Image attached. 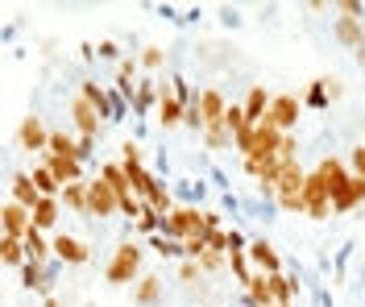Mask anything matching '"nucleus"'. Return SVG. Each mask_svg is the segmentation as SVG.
<instances>
[{
    "label": "nucleus",
    "mask_w": 365,
    "mask_h": 307,
    "mask_svg": "<svg viewBox=\"0 0 365 307\" xmlns=\"http://www.w3.org/2000/svg\"><path fill=\"white\" fill-rule=\"evenodd\" d=\"M25 254H29V261H54V241L42 229H34V233L25 236Z\"/></svg>",
    "instance_id": "obj_26"
},
{
    "label": "nucleus",
    "mask_w": 365,
    "mask_h": 307,
    "mask_svg": "<svg viewBox=\"0 0 365 307\" xmlns=\"http://www.w3.org/2000/svg\"><path fill=\"white\" fill-rule=\"evenodd\" d=\"M42 162L50 166V175L63 183V191L71 187V183H83V162L79 158H58V154H42Z\"/></svg>",
    "instance_id": "obj_16"
},
{
    "label": "nucleus",
    "mask_w": 365,
    "mask_h": 307,
    "mask_svg": "<svg viewBox=\"0 0 365 307\" xmlns=\"http://www.w3.org/2000/svg\"><path fill=\"white\" fill-rule=\"evenodd\" d=\"M200 113H204V129L207 125H220L228 113V100L220 88H200Z\"/></svg>",
    "instance_id": "obj_20"
},
{
    "label": "nucleus",
    "mask_w": 365,
    "mask_h": 307,
    "mask_svg": "<svg viewBox=\"0 0 365 307\" xmlns=\"http://www.w3.org/2000/svg\"><path fill=\"white\" fill-rule=\"evenodd\" d=\"M141 258H145V249L137 245V241H120L113 249V258H108V266H104V283L108 286H137V279H141Z\"/></svg>",
    "instance_id": "obj_1"
},
{
    "label": "nucleus",
    "mask_w": 365,
    "mask_h": 307,
    "mask_svg": "<svg viewBox=\"0 0 365 307\" xmlns=\"http://www.w3.org/2000/svg\"><path fill=\"white\" fill-rule=\"evenodd\" d=\"M357 63H361V71H365V46H361V50H357Z\"/></svg>",
    "instance_id": "obj_51"
},
{
    "label": "nucleus",
    "mask_w": 365,
    "mask_h": 307,
    "mask_svg": "<svg viewBox=\"0 0 365 307\" xmlns=\"http://www.w3.org/2000/svg\"><path fill=\"white\" fill-rule=\"evenodd\" d=\"M365 204V179H349L336 195H332V216H344V212H353V208H361Z\"/></svg>",
    "instance_id": "obj_17"
},
{
    "label": "nucleus",
    "mask_w": 365,
    "mask_h": 307,
    "mask_svg": "<svg viewBox=\"0 0 365 307\" xmlns=\"http://www.w3.org/2000/svg\"><path fill=\"white\" fill-rule=\"evenodd\" d=\"M303 104H312V108H328L332 100H328V92H324V79H312V88H307V100Z\"/></svg>",
    "instance_id": "obj_39"
},
{
    "label": "nucleus",
    "mask_w": 365,
    "mask_h": 307,
    "mask_svg": "<svg viewBox=\"0 0 365 307\" xmlns=\"http://www.w3.org/2000/svg\"><path fill=\"white\" fill-rule=\"evenodd\" d=\"M17 145L29 150V154H46L50 150V133H46L42 117H25L21 129H17Z\"/></svg>",
    "instance_id": "obj_10"
},
{
    "label": "nucleus",
    "mask_w": 365,
    "mask_h": 307,
    "mask_svg": "<svg viewBox=\"0 0 365 307\" xmlns=\"http://www.w3.org/2000/svg\"><path fill=\"white\" fill-rule=\"evenodd\" d=\"M71 120H75V129H79V133H88V137H100V129H104V117L91 108L83 95H75V100H71Z\"/></svg>",
    "instance_id": "obj_15"
},
{
    "label": "nucleus",
    "mask_w": 365,
    "mask_h": 307,
    "mask_svg": "<svg viewBox=\"0 0 365 307\" xmlns=\"http://www.w3.org/2000/svg\"><path fill=\"white\" fill-rule=\"evenodd\" d=\"M9 199H17V204H25V208L34 212L46 195L38 191V183H34V175H29V170H17V175L9 179Z\"/></svg>",
    "instance_id": "obj_12"
},
{
    "label": "nucleus",
    "mask_w": 365,
    "mask_h": 307,
    "mask_svg": "<svg viewBox=\"0 0 365 307\" xmlns=\"http://www.w3.org/2000/svg\"><path fill=\"white\" fill-rule=\"evenodd\" d=\"M332 33H336V42H341L344 50H361L365 46V25L357 21V17H336Z\"/></svg>",
    "instance_id": "obj_22"
},
{
    "label": "nucleus",
    "mask_w": 365,
    "mask_h": 307,
    "mask_svg": "<svg viewBox=\"0 0 365 307\" xmlns=\"http://www.w3.org/2000/svg\"><path fill=\"white\" fill-rule=\"evenodd\" d=\"M299 117H303V100L295 92H278L270 104V113H266V120H270L278 133H295Z\"/></svg>",
    "instance_id": "obj_6"
},
{
    "label": "nucleus",
    "mask_w": 365,
    "mask_h": 307,
    "mask_svg": "<svg viewBox=\"0 0 365 307\" xmlns=\"http://www.w3.org/2000/svg\"><path fill=\"white\" fill-rule=\"evenodd\" d=\"M225 266H228V254H212V249H207L204 258H200V270H204V274H220Z\"/></svg>",
    "instance_id": "obj_41"
},
{
    "label": "nucleus",
    "mask_w": 365,
    "mask_h": 307,
    "mask_svg": "<svg viewBox=\"0 0 365 307\" xmlns=\"http://www.w3.org/2000/svg\"><path fill=\"white\" fill-rule=\"evenodd\" d=\"M270 104H274V92H270V88H266V83H250V92H245V100H241V108H245V120H250V125L266 120Z\"/></svg>",
    "instance_id": "obj_13"
},
{
    "label": "nucleus",
    "mask_w": 365,
    "mask_h": 307,
    "mask_svg": "<svg viewBox=\"0 0 365 307\" xmlns=\"http://www.w3.org/2000/svg\"><path fill=\"white\" fill-rule=\"evenodd\" d=\"M50 241H54V261L58 266H88L91 261L88 241H79V236H71V233H54Z\"/></svg>",
    "instance_id": "obj_8"
},
{
    "label": "nucleus",
    "mask_w": 365,
    "mask_h": 307,
    "mask_svg": "<svg viewBox=\"0 0 365 307\" xmlns=\"http://www.w3.org/2000/svg\"><path fill=\"white\" fill-rule=\"evenodd\" d=\"M316 170L324 175V183L332 187V195H336V191H341L344 183H349V179H353V170H349V162H341V158H332V154H328V158H319V166H316Z\"/></svg>",
    "instance_id": "obj_23"
},
{
    "label": "nucleus",
    "mask_w": 365,
    "mask_h": 307,
    "mask_svg": "<svg viewBox=\"0 0 365 307\" xmlns=\"http://www.w3.org/2000/svg\"><path fill=\"white\" fill-rule=\"evenodd\" d=\"M46 154H58V158H79V145L71 133H50V150Z\"/></svg>",
    "instance_id": "obj_33"
},
{
    "label": "nucleus",
    "mask_w": 365,
    "mask_h": 307,
    "mask_svg": "<svg viewBox=\"0 0 365 307\" xmlns=\"http://www.w3.org/2000/svg\"><path fill=\"white\" fill-rule=\"evenodd\" d=\"M207 254V236H191V241H182V258L187 261H200Z\"/></svg>",
    "instance_id": "obj_40"
},
{
    "label": "nucleus",
    "mask_w": 365,
    "mask_h": 307,
    "mask_svg": "<svg viewBox=\"0 0 365 307\" xmlns=\"http://www.w3.org/2000/svg\"><path fill=\"white\" fill-rule=\"evenodd\" d=\"M187 129H195V133H204V113H200V100L195 104H187V120H182Z\"/></svg>",
    "instance_id": "obj_45"
},
{
    "label": "nucleus",
    "mask_w": 365,
    "mask_h": 307,
    "mask_svg": "<svg viewBox=\"0 0 365 307\" xmlns=\"http://www.w3.org/2000/svg\"><path fill=\"white\" fill-rule=\"evenodd\" d=\"M63 208L75 216H88V179L83 183H71L67 191H63Z\"/></svg>",
    "instance_id": "obj_28"
},
{
    "label": "nucleus",
    "mask_w": 365,
    "mask_h": 307,
    "mask_svg": "<svg viewBox=\"0 0 365 307\" xmlns=\"http://www.w3.org/2000/svg\"><path fill=\"white\" fill-rule=\"evenodd\" d=\"M0 261L9 266V270H21L29 254H25V241H13V236H0Z\"/></svg>",
    "instance_id": "obj_27"
},
{
    "label": "nucleus",
    "mask_w": 365,
    "mask_h": 307,
    "mask_svg": "<svg viewBox=\"0 0 365 307\" xmlns=\"http://www.w3.org/2000/svg\"><path fill=\"white\" fill-rule=\"evenodd\" d=\"M88 216L91 220H108V216H120V195H116L100 175L88 179Z\"/></svg>",
    "instance_id": "obj_5"
},
{
    "label": "nucleus",
    "mask_w": 365,
    "mask_h": 307,
    "mask_svg": "<svg viewBox=\"0 0 365 307\" xmlns=\"http://www.w3.org/2000/svg\"><path fill=\"white\" fill-rule=\"evenodd\" d=\"M336 13H341V17H357V21H361L365 4H361V0H344V4H336Z\"/></svg>",
    "instance_id": "obj_47"
},
{
    "label": "nucleus",
    "mask_w": 365,
    "mask_h": 307,
    "mask_svg": "<svg viewBox=\"0 0 365 307\" xmlns=\"http://www.w3.org/2000/svg\"><path fill=\"white\" fill-rule=\"evenodd\" d=\"M79 95H83V100H88L104 120H116V95H108L96 79H83V83H79Z\"/></svg>",
    "instance_id": "obj_18"
},
{
    "label": "nucleus",
    "mask_w": 365,
    "mask_h": 307,
    "mask_svg": "<svg viewBox=\"0 0 365 307\" xmlns=\"http://www.w3.org/2000/svg\"><path fill=\"white\" fill-rule=\"evenodd\" d=\"M54 266H58V261H25L21 266V286L25 291H42V295H50V286H54Z\"/></svg>",
    "instance_id": "obj_11"
},
{
    "label": "nucleus",
    "mask_w": 365,
    "mask_h": 307,
    "mask_svg": "<svg viewBox=\"0 0 365 307\" xmlns=\"http://www.w3.org/2000/svg\"><path fill=\"white\" fill-rule=\"evenodd\" d=\"M129 183H133L137 199H145V195H150V187L158 183V175H154V170H145V166H133V170H129Z\"/></svg>",
    "instance_id": "obj_31"
},
{
    "label": "nucleus",
    "mask_w": 365,
    "mask_h": 307,
    "mask_svg": "<svg viewBox=\"0 0 365 307\" xmlns=\"http://www.w3.org/2000/svg\"><path fill=\"white\" fill-rule=\"evenodd\" d=\"M349 170H353L357 179H365V142L353 145V154H349Z\"/></svg>",
    "instance_id": "obj_44"
},
{
    "label": "nucleus",
    "mask_w": 365,
    "mask_h": 307,
    "mask_svg": "<svg viewBox=\"0 0 365 307\" xmlns=\"http://www.w3.org/2000/svg\"><path fill=\"white\" fill-rule=\"evenodd\" d=\"M200 137H204V145L212 150V154H220V150H228V145H232V133H228L225 125H207Z\"/></svg>",
    "instance_id": "obj_30"
},
{
    "label": "nucleus",
    "mask_w": 365,
    "mask_h": 307,
    "mask_svg": "<svg viewBox=\"0 0 365 307\" xmlns=\"http://www.w3.org/2000/svg\"><path fill=\"white\" fill-rule=\"evenodd\" d=\"M100 179H104V183H108V187H113L116 195H120V199H125V195H133V183H129V170H125L120 162H104V166H100Z\"/></svg>",
    "instance_id": "obj_25"
},
{
    "label": "nucleus",
    "mask_w": 365,
    "mask_h": 307,
    "mask_svg": "<svg viewBox=\"0 0 365 307\" xmlns=\"http://www.w3.org/2000/svg\"><path fill=\"white\" fill-rule=\"evenodd\" d=\"M287 133H278L270 120H257L250 129H241L237 137H232V150L241 154V158H274L278 154V145H282Z\"/></svg>",
    "instance_id": "obj_2"
},
{
    "label": "nucleus",
    "mask_w": 365,
    "mask_h": 307,
    "mask_svg": "<svg viewBox=\"0 0 365 307\" xmlns=\"http://www.w3.org/2000/svg\"><path fill=\"white\" fill-rule=\"evenodd\" d=\"M228 245H232V229H212L207 233V249L212 254H228Z\"/></svg>",
    "instance_id": "obj_37"
},
{
    "label": "nucleus",
    "mask_w": 365,
    "mask_h": 307,
    "mask_svg": "<svg viewBox=\"0 0 365 307\" xmlns=\"http://www.w3.org/2000/svg\"><path fill=\"white\" fill-rule=\"evenodd\" d=\"M34 233V212L17 204V199H9L4 208H0V236H13V241H25V236Z\"/></svg>",
    "instance_id": "obj_7"
},
{
    "label": "nucleus",
    "mask_w": 365,
    "mask_h": 307,
    "mask_svg": "<svg viewBox=\"0 0 365 307\" xmlns=\"http://www.w3.org/2000/svg\"><path fill=\"white\" fill-rule=\"evenodd\" d=\"M274 295H278V303H291V307H295V295H299L295 274H274Z\"/></svg>",
    "instance_id": "obj_32"
},
{
    "label": "nucleus",
    "mask_w": 365,
    "mask_h": 307,
    "mask_svg": "<svg viewBox=\"0 0 365 307\" xmlns=\"http://www.w3.org/2000/svg\"><path fill=\"white\" fill-rule=\"evenodd\" d=\"M133 303L137 307H162V279L158 274H141V279H137Z\"/></svg>",
    "instance_id": "obj_24"
},
{
    "label": "nucleus",
    "mask_w": 365,
    "mask_h": 307,
    "mask_svg": "<svg viewBox=\"0 0 365 307\" xmlns=\"http://www.w3.org/2000/svg\"><path fill=\"white\" fill-rule=\"evenodd\" d=\"M162 236H170V241L207 236V229H204V208H195V204H175L170 212L162 216Z\"/></svg>",
    "instance_id": "obj_3"
},
{
    "label": "nucleus",
    "mask_w": 365,
    "mask_h": 307,
    "mask_svg": "<svg viewBox=\"0 0 365 307\" xmlns=\"http://www.w3.org/2000/svg\"><path fill=\"white\" fill-rule=\"evenodd\" d=\"M204 229H207V233H212V229H225V220H220L216 208H204Z\"/></svg>",
    "instance_id": "obj_49"
},
{
    "label": "nucleus",
    "mask_w": 365,
    "mask_h": 307,
    "mask_svg": "<svg viewBox=\"0 0 365 307\" xmlns=\"http://www.w3.org/2000/svg\"><path fill=\"white\" fill-rule=\"evenodd\" d=\"M220 125H225L228 133L237 137L241 129H250V120H245V108H241V104H228V113H225V120H220Z\"/></svg>",
    "instance_id": "obj_35"
},
{
    "label": "nucleus",
    "mask_w": 365,
    "mask_h": 307,
    "mask_svg": "<svg viewBox=\"0 0 365 307\" xmlns=\"http://www.w3.org/2000/svg\"><path fill=\"white\" fill-rule=\"evenodd\" d=\"M250 261H253V270H262V274H282V258H278V249L266 236H253L250 241Z\"/></svg>",
    "instance_id": "obj_14"
},
{
    "label": "nucleus",
    "mask_w": 365,
    "mask_h": 307,
    "mask_svg": "<svg viewBox=\"0 0 365 307\" xmlns=\"http://www.w3.org/2000/svg\"><path fill=\"white\" fill-rule=\"evenodd\" d=\"M58 216H63V195H46L42 204L34 208V229H42V233L54 236V224H58Z\"/></svg>",
    "instance_id": "obj_21"
},
{
    "label": "nucleus",
    "mask_w": 365,
    "mask_h": 307,
    "mask_svg": "<svg viewBox=\"0 0 365 307\" xmlns=\"http://www.w3.org/2000/svg\"><path fill=\"white\" fill-rule=\"evenodd\" d=\"M303 216L307 220H328L332 216V187L324 183L319 170H307V183H303Z\"/></svg>",
    "instance_id": "obj_4"
},
{
    "label": "nucleus",
    "mask_w": 365,
    "mask_h": 307,
    "mask_svg": "<svg viewBox=\"0 0 365 307\" xmlns=\"http://www.w3.org/2000/svg\"><path fill=\"white\" fill-rule=\"evenodd\" d=\"M154 120H158L162 129H175V125L187 120V104L175 95L170 83H158V108H154Z\"/></svg>",
    "instance_id": "obj_9"
},
{
    "label": "nucleus",
    "mask_w": 365,
    "mask_h": 307,
    "mask_svg": "<svg viewBox=\"0 0 365 307\" xmlns=\"http://www.w3.org/2000/svg\"><path fill=\"white\" fill-rule=\"evenodd\" d=\"M324 92H328V100H341V95H344V83L336 79V75H324Z\"/></svg>",
    "instance_id": "obj_48"
},
{
    "label": "nucleus",
    "mask_w": 365,
    "mask_h": 307,
    "mask_svg": "<svg viewBox=\"0 0 365 307\" xmlns=\"http://www.w3.org/2000/svg\"><path fill=\"white\" fill-rule=\"evenodd\" d=\"M162 63H166V50L162 46H145L141 50V67H145V71H158Z\"/></svg>",
    "instance_id": "obj_42"
},
{
    "label": "nucleus",
    "mask_w": 365,
    "mask_h": 307,
    "mask_svg": "<svg viewBox=\"0 0 365 307\" xmlns=\"http://www.w3.org/2000/svg\"><path fill=\"white\" fill-rule=\"evenodd\" d=\"M29 175H34V183H38V191H42V195H63V183L50 175V166H46V162L29 166Z\"/></svg>",
    "instance_id": "obj_29"
},
{
    "label": "nucleus",
    "mask_w": 365,
    "mask_h": 307,
    "mask_svg": "<svg viewBox=\"0 0 365 307\" xmlns=\"http://www.w3.org/2000/svg\"><path fill=\"white\" fill-rule=\"evenodd\" d=\"M75 145H79V162H88L91 154H96V137H88V133H79V137H75Z\"/></svg>",
    "instance_id": "obj_46"
},
{
    "label": "nucleus",
    "mask_w": 365,
    "mask_h": 307,
    "mask_svg": "<svg viewBox=\"0 0 365 307\" xmlns=\"http://www.w3.org/2000/svg\"><path fill=\"white\" fill-rule=\"evenodd\" d=\"M150 104L158 108V83H154V79H145V83L137 88V95H133V108H137V113H150Z\"/></svg>",
    "instance_id": "obj_34"
},
{
    "label": "nucleus",
    "mask_w": 365,
    "mask_h": 307,
    "mask_svg": "<svg viewBox=\"0 0 365 307\" xmlns=\"http://www.w3.org/2000/svg\"><path fill=\"white\" fill-rule=\"evenodd\" d=\"M120 166H125V170L141 166V145H137V142H125V145H120Z\"/></svg>",
    "instance_id": "obj_43"
},
{
    "label": "nucleus",
    "mask_w": 365,
    "mask_h": 307,
    "mask_svg": "<svg viewBox=\"0 0 365 307\" xmlns=\"http://www.w3.org/2000/svg\"><path fill=\"white\" fill-rule=\"evenodd\" d=\"M245 303L250 307H274L278 303V295H274V274H253L250 286H245Z\"/></svg>",
    "instance_id": "obj_19"
},
{
    "label": "nucleus",
    "mask_w": 365,
    "mask_h": 307,
    "mask_svg": "<svg viewBox=\"0 0 365 307\" xmlns=\"http://www.w3.org/2000/svg\"><path fill=\"white\" fill-rule=\"evenodd\" d=\"M150 249L162 254V258H182V241H170V236H150Z\"/></svg>",
    "instance_id": "obj_36"
},
{
    "label": "nucleus",
    "mask_w": 365,
    "mask_h": 307,
    "mask_svg": "<svg viewBox=\"0 0 365 307\" xmlns=\"http://www.w3.org/2000/svg\"><path fill=\"white\" fill-rule=\"evenodd\" d=\"M274 307H291V303H274Z\"/></svg>",
    "instance_id": "obj_52"
},
{
    "label": "nucleus",
    "mask_w": 365,
    "mask_h": 307,
    "mask_svg": "<svg viewBox=\"0 0 365 307\" xmlns=\"http://www.w3.org/2000/svg\"><path fill=\"white\" fill-rule=\"evenodd\" d=\"M200 279H204L200 261H187V258H182V261H179V283H182V286H195Z\"/></svg>",
    "instance_id": "obj_38"
},
{
    "label": "nucleus",
    "mask_w": 365,
    "mask_h": 307,
    "mask_svg": "<svg viewBox=\"0 0 365 307\" xmlns=\"http://www.w3.org/2000/svg\"><path fill=\"white\" fill-rule=\"evenodd\" d=\"M96 54H100V58H116V42H100Z\"/></svg>",
    "instance_id": "obj_50"
}]
</instances>
